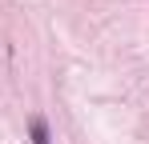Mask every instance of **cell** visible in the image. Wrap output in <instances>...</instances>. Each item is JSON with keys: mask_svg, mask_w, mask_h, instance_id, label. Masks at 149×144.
<instances>
[{"mask_svg": "<svg viewBox=\"0 0 149 144\" xmlns=\"http://www.w3.org/2000/svg\"><path fill=\"white\" fill-rule=\"evenodd\" d=\"M28 140H32V144H52V132H49V120H45V116L28 120Z\"/></svg>", "mask_w": 149, "mask_h": 144, "instance_id": "obj_1", "label": "cell"}]
</instances>
